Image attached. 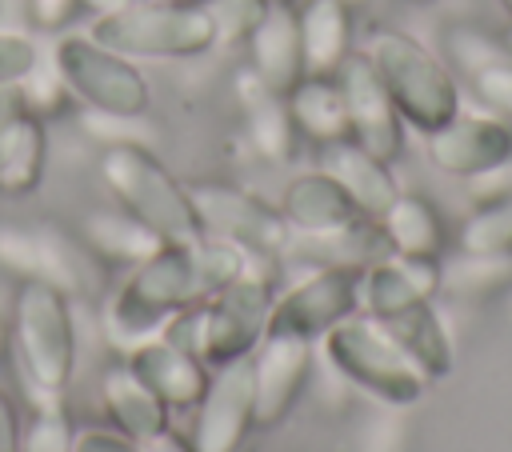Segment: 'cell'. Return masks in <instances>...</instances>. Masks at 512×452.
<instances>
[{"label": "cell", "mask_w": 512, "mask_h": 452, "mask_svg": "<svg viewBox=\"0 0 512 452\" xmlns=\"http://www.w3.org/2000/svg\"><path fill=\"white\" fill-rule=\"evenodd\" d=\"M96 396H100V408L108 416V428L124 432L128 440H148L172 424V408L124 360H116L100 372Z\"/></svg>", "instance_id": "20"}, {"label": "cell", "mask_w": 512, "mask_h": 452, "mask_svg": "<svg viewBox=\"0 0 512 452\" xmlns=\"http://www.w3.org/2000/svg\"><path fill=\"white\" fill-rule=\"evenodd\" d=\"M296 24L304 44V68L312 76H336V68L356 52V20L348 0H296Z\"/></svg>", "instance_id": "22"}, {"label": "cell", "mask_w": 512, "mask_h": 452, "mask_svg": "<svg viewBox=\"0 0 512 452\" xmlns=\"http://www.w3.org/2000/svg\"><path fill=\"white\" fill-rule=\"evenodd\" d=\"M80 240L88 244V252L100 260V264H112V268H132L140 260H148L164 240L140 224L132 212H124L120 204L112 208H96L84 216L80 224Z\"/></svg>", "instance_id": "25"}, {"label": "cell", "mask_w": 512, "mask_h": 452, "mask_svg": "<svg viewBox=\"0 0 512 452\" xmlns=\"http://www.w3.org/2000/svg\"><path fill=\"white\" fill-rule=\"evenodd\" d=\"M336 80H340V92H344V104H348V128H352V140L360 148H368L372 156L380 160H396L404 152V120L380 80V72L372 68V60L360 52H352L340 68H336Z\"/></svg>", "instance_id": "14"}, {"label": "cell", "mask_w": 512, "mask_h": 452, "mask_svg": "<svg viewBox=\"0 0 512 452\" xmlns=\"http://www.w3.org/2000/svg\"><path fill=\"white\" fill-rule=\"evenodd\" d=\"M280 280L244 272L240 280L224 284L220 292L204 296V332H200V356L208 368H224L236 360H248L260 340L268 336L272 320V300H276Z\"/></svg>", "instance_id": "8"}, {"label": "cell", "mask_w": 512, "mask_h": 452, "mask_svg": "<svg viewBox=\"0 0 512 452\" xmlns=\"http://www.w3.org/2000/svg\"><path fill=\"white\" fill-rule=\"evenodd\" d=\"M468 196L484 208V204H500V200H512V156H504L500 164L468 176Z\"/></svg>", "instance_id": "36"}, {"label": "cell", "mask_w": 512, "mask_h": 452, "mask_svg": "<svg viewBox=\"0 0 512 452\" xmlns=\"http://www.w3.org/2000/svg\"><path fill=\"white\" fill-rule=\"evenodd\" d=\"M428 160L448 176H476L504 156H512V128L500 116H464L456 112L444 128L428 132Z\"/></svg>", "instance_id": "16"}, {"label": "cell", "mask_w": 512, "mask_h": 452, "mask_svg": "<svg viewBox=\"0 0 512 452\" xmlns=\"http://www.w3.org/2000/svg\"><path fill=\"white\" fill-rule=\"evenodd\" d=\"M0 268L16 280H44L68 296H88L100 284V260L88 244L56 224H4L0 228Z\"/></svg>", "instance_id": "9"}, {"label": "cell", "mask_w": 512, "mask_h": 452, "mask_svg": "<svg viewBox=\"0 0 512 452\" xmlns=\"http://www.w3.org/2000/svg\"><path fill=\"white\" fill-rule=\"evenodd\" d=\"M360 276L356 264H316L288 288H276L268 332H288L320 344L340 320L360 312Z\"/></svg>", "instance_id": "10"}, {"label": "cell", "mask_w": 512, "mask_h": 452, "mask_svg": "<svg viewBox=\"0 0 512 452\" xmlns=\"http://www.w3.org/2000/svg\"><path fill=\"white\" fill-rule=\"evenodd\" d=\"M52 68L64 80L68 96L80 100L92 116L140 120L152 108V88L136 60L112 52L88 32H64L52 48Z\"/></svg>", "instance_id": "7"}, {"label": "cell", "mask_w": 512, "mask_h": 452, "mask_svg": "<svg viewBox=\"0 0 512 452\" xmlns=\"http://www.w3.org/2000/svg\"><path fill=\"white\" fill-rule=\"evenodd\" d=\"M244 52H248V72L260 84H268L272 92L288 96L308 76L300 24H296V4H268L260 24L252 28Z\"/></svg>", "instance_id": "18"}, {"label": "cell", "mask_w": 512, "mask_h": 452, "mask_svg": "<svg viewBox=\"0 0 512 452\" xmlns=\"http://www.w3.org/2000/svg\"><path fill=\"white\" fill-rule=\"evenodd\" d=\"M256 432V392H252V356L212 368L200 404L192 408L188 440L196 452H244Z\"/></svg>", "instance_id": "12"}, {"label": "cell", "mask_w": 512, "mask_h": 452, "mask_svg": "<svg viewBox=\"0 0 512 452\" xmlns=\"http://www.w3.org/2000/svg\"><path fill=\"white\" fill-rule=\"evenodd\" d=\"M460 248H472V252H512V200L484 204L460 228Z\"/></svg>", "instance_id": "31"}, {"label": "cell", "mask_w": 512, "mask_h": 452, "mask_svg": "<svg viewBox=\"0 0 512 452\" xmlns=\"http://www.w3.org/2000/svg\"><path fill=\"white\" fill-rule=\"evenodd\" d=\"M268 4H296V0H268Z\"/></svg>", "instance_id": "43"}, {"label": "cell", "mask_w": 512, "mask_h": 452, "mask_svg": "<svg viewBox=\"0 0 512 452\" xmlns=\"http://www.w3.org/2000/svg\"><path fill=\"white\" fill-rule=\"evenodd\" d=\"M88 4V12L96 16V12H108V8H120V4H128V0H84Z\"/></svg>", "instance_id": "41"}, {"label": "cell", "mask_w": 512, "mask_h": 452, "mask_svg": "<svg viewBox=\"0 0 512 452\" xmlns=\"http://www.w3.org/2000/svg\"><path fill=\"white\" fill-rule=\"evenodd\" d=\"M16 100H20L28 112H36L40 120H48V116H52V112H60L72 96H68L64 80L56 76V68H52V64H48V68L40 64L32 76H24V80L16 84Z\"/></svg>", "instance_id": "33"}, {"label": "cell", "mask_w": 512, "mask_h": 452, "mask_svg": "<svg viewBox=\"0 0 512 452\" xmlns=\"http://www.w3.org/2000/svg\"><path fill=\"white\" fill-rule=\"evenodd\" d=\"M76 452H144L140 440H128L116 428H76Z\"/></svg>", "instance_id": "38"}, {"label": "cell", "mask_w": 512, "mask_h": 452, "mask_svg": "<svg viewBox=\"0 0 512 452\" xmlns=\"http://www.w3.org/2000/svg\"><path fill=\"white\" fill-rule=\"evenodd\" d=\"M120 360H124L172 412H192V408L200 404L204 388H208V376H212V368L204 364L200 352H188V348H180V344H172V340H164V336H152V340L128 348Z\"/></svg>", "instance_id": "15"}, {"label": "cell", "mask_w": 512, "mask_h": 452, "mask_svg": "<svg viewBox=\"0 0 512 452\" xmlns=\"http://www.w3.org/2000/svg\"><path fill=\"white\" fill-rule=\"evenodd\" d=\"M240 92V116H244V136L252 144V152L264 164H288L300 148V132L292 124L288 100L280 92H272L268 84H260L248 68L236 80Z\"/></svg>", "instance_id": "21"}, {"label": "cell", "mask_w": 512, "mask_h": 452, "mask_svg": "<svg viewBox=\"0 0 512 452\" xmlns=\"http://www.w3.org/2000/svg\"><path fill=\"white\" fill-rule=\"evenodd\" d=\"M328 176H336L344 184V192L356 200V208L376 220L400 192L396 176H392V164L372 156L368 148H360L356 140H340V144H328L324 148V164H320Z\"/></svg>", "instance_id": "23"}, {"label": "cell", "mask_w": 512, "mask_h": 452, "mask_svg": "<svg viewBox=\"0 0 512 452\" xmlns=\"http://www.w3.org/2000/svg\"><path fill=\"white\" fill-rule=\"evenodd\" d=\"M48 164V128L8 88L0 108V196H28L40 188Z\"/></svg>", "instance_id": "19"}, {"label": "cell", "mask_w": 512, "mask_h": 452, "mask_svg": "<svg viewBox=\"0 0 512 452\" xmlns=\"http://www.w3.org/2000/svg\"><path fill=\"white\" fill-rule=\"evenodd\" d=\"M188 192H192V204L200 216V232L232 240L244 252L284 256L292 232L276 204H268L264 196H256L240 184H228V180H196V184H188Z\"/></svg>", "instance_id": "11"}, {"label": "cell", "mask_w": 512, "mask_h": 452, "mask_svg": "<svg viewBox=\"0 0 512 452\" xmlns=\"http://www.w3.org/2000/svg\"><path fill=\"white\" fill-rule=\"evenodd\" d=\"M380 324H384V328L392 332V340L424 368L428 380H436V376H444V372L452 368V340H448V332H444V324H440L432 300H416V304H408V308L384 316Z\"/></svg>", "instance_id": "27"}, {"label": "cell", "mask_w": 512, "mask_h": 452, "mask_svg": "<svg viewBox=\"0 0 512 452\" xmlns=\"http://www.w3.org/2000/svg\"><path fill=\"white\" fill-rule=\"evenodd\" d=\"M140 448H144V452H196V448H192V440H188V432H176L172 424H168L164 432H156V436L140 440Z\"/></svg>", "instance_id": "40"}, {"label": "cell", "mask_w": 512, "mask_h": 452, "mask_svg": "<svg viewBox=\"0 0 512 452\" xmlns=\"http://www.w3.org/2000/svg\"><path fill=\"white\" fill-rule=\"evenodd\" d=\"M196 300H204V284L192 240H164L108 288L100 304V332L124 356L128 348L160 336L164 324Z\"/></svg>", "instance_id": "1"}, {"label": "cell", "mask_w": 512, "mask_h": 452, "mask_svg": "<svg viewBox=\"0 0 512 452\" xmlns=\"http://www.w3.org/2000/svg\"><path fill=\"white\" fill-rule=\"evenodd\" d=\"M212 32H216V48H244L252 28L260 24L268 0H204Z\"/></svg>", "instance_id": "30"}, {"label": "cell", "mask_w": 512, "mask_h": 452, "mask_svg": "<svg viewBox=\"0 0 512 452\" xmlns=\"http://www.w3.org/2000/svg\"><path fill=\"white\" fill-rule=\"evenodd\" d=\"M88 36L128 60H196L216 48L204 0H128L96 12Z\"/></svg>", "instance_id": "4"}, {"label": "cell", "mask_w": 512, "mask_h": 452, "mask_svg": "<svg viewBox=\"0 0 512 452\" xmlns=\"http://www.w3.org/2000/svg\"><path fill=\"white\" fill-rule=\"evenodd\" d=\"M364 56L380 72L400 120L416 132H436L460 112V88L440 56H432L416 36L380 28L368 36Z\"/></svg>", "instance_id": "6"}, {"label": "cell", "mask_w": 512, "mask_h": 452, "mask_svg": "<svg viewBox=\"0 0 512 452\" xmlns=\"http://www.w3.org/2000/svg\"><path fill=\"white\" fill-rule=\"evenodd\" d=\"M416 4H428V0H416Z\"/></svg>", "instance_id": "44"}, {"label": "cell", "mask_w": 512, "mask_h": 452, "mask_svg": "<svg viewBox=\"0 0 512 452\" xmlns=\"http://www.w3.org/2000/svg\"><path fill=\"white\" fill-rule=\"evenodd\" d=\"M316 368V344L288 332H268L252 352V392H256V432L288 420L300 404Z\"/></svg>", "instance_id": "13"}, {"label": "cell", "mask_w": 512, "mask_h": 452, "mask_svg": "<svg viewBox=\"0 0 512 452\" xmlns=\"http://www.w3.org/2000/svg\"><path fill=\"white\" fill-rule=\"evenodd\" d=\"M388 252L400 256H440L444 248V224L428 196L420 192H396V200L376 216Z\"/></svg>", "instance_id": "26"}, {"label": "cell", "mask_w": 512, "mask_h": 452, "mask_svg": "<svg viewBox=\"0 0 512 452\" xmlns=\"http://www.w3.org/2000/svg\"><path fill=\"white\" fill-rule=\"evenodd\" d=\"M472 84H476V96H480L492 112L512 116V60H500V64L484 68L480 76H472Z\"/></svg>", "instance_id": "35"}, {"label": "cell", "mask_w": 512, "mask_h": 452, "mask_svg": "<svg viewBox=\"0 0 512 452\" xmlns=\"http://www.w3.org/2000/svg\"><path fill=\"white\" fill-rule=\"evenodd\" d=\"M8 340L32 400H64L76 376L72 296L44 280H16L8 304Z\"/></svg>", "instance_id": "2"}, {"label": "cell", "mask_w": 512, "mask_h": 452, "mask_svg": "<svg viewBox=\"0 0 512 452\" xmlns=\"http://www.w3.org/2000/svg\"><path fill=\"white\" fill-rule=\"evenodd\" d=\"M20 428H24V412H20V404L0 388V452H16V448H20Z\"/></svg>", "instance_id": "39"}, {"label": "cell", "mask_w": 512, "mask_h": 452, "mask_svg": "<svg viewBox=\"0 0 512 452\" xmlns=\"http://www.w3.org/2000/svg\"><path fill=\"white\" fill-rule=\"evenodd\" d=\"M40 68V48L28 32L16 28H0V92L16 88L24 76H32Z\"/></svg>", "instance_id": "34"}, {"label": "cell", "mask_w": 512, "mask_h": 452, "mask_svg": "<svg viewBox=\"0 0 512 452\" xmlns=\"http://www.w3.org/2000/svg\"><path fill=\"white\" fill-rule=\"evenodd\" d=\"M28 12L36 20V28H48V32H60L68 28L76 16L88 12L84 0H28Z\"/></svg>", "instance_id": "37"}, {"label": "cell", "mask_w": 512, "mask_h": 452, "mask_svg": "<svg viewBox=\"0 0 512 452\" xmlns=\"http://www.w3.org/2000/svg\"><path fill=\"white\" fill-rule=\"evenodd\" d=\"M96 172H100L112 204L132 212L160 240H196L200 236V216H196L188 184L148 144L112 140L100 152Z\"/></svg>", "instance_id": "3"}, {"label": "cell", "mask_w": 512, "mask_h": 452, "mask_svg": "<svg viewBox=\"0 0 512 452\" xmlns=\"http://www.w3.org/2000/svg\"><path fill=\"white\" fill-rule=\"evenodd\" d=\"M512 284V252L460 248L440 264V288L452 296H488Z\"/></svg>", "instance_id": "28"}, {"label": "cell", "mask_w": 512, "mask_h": 452, "mask_svg": "<svg viewBox=\"0 0 512 452\" xmlns=\"http://www.w3.org/2000/svg\"><path fill=\"white\" fill-rule=\"evenodd\" d=\"M320 352L328 360V368L368 392L372 400L388 404V408H408L412 400H420V392L428 388V376L424 368L392 340V332L368 316V312H356L348 320H340L324 340H320Z\"/></svg>", "instance_id": "5"}, {"label": "cell", "mask_w": 512, "mask_h": 452, "mask_svg": "<svg viewBox=\"0 0 512 452\" xmlns=\"http://www.w3.org/2000/svg\"><path fill=\"white\" fill-rule=\"evenodd\" d=\"M276 208H280L292 236H328V232H340V228H352V224L368 220L356 208V200L344 192V184L336 176H328L324 168L292 176L284 184Z\"/></svg>", "instance_id": "17"}, {"label": "cell", "mask_w": 512, "mask_h": 452, "mask_svg": "<svg viewBox=\"0 0 512 452\" xmlns=\"http://www.w3.org/2000/svg\"><path fill=\"white\" fill-rule=\"evenodd\" d=\"M16 452H76V424L64 400H32Z\"/></svg>", "instance_id": "29"}, {"label": "cell", "mask_w": 512, "mask_h": 452, "mask_svg": "<svg viewBox=\"0 0 512 452\" xmlns=\"http://www.w3.org/2000/svg\"><path fill=\"white\" fill-rule=\"evenodd\" d=\"M284 100H288V112H292V124H296L300 140L320 144V148L352 140L348 104H344V92H340L336 76H312L308 72Z\"/></svg>", "instance_id": "24"}, {"label": "cell", "mask_w": 512, "mask_h": 452, "mask_svg": "<svg viewBox=\"0 0 512 452\" xmlns=\"http://www.w3.org/2000/svg\"><path fill=\"white\" fill-rule=\"evenodd\" d=\"M500 4H504V12H508V16H512V0H500Z\"/></svg>", "instance_id": "42"}, {"label": "cell", "mask_w": 512, "mask_h": 452, "mask_svg": "<svg viewBox=\"0 0 512 452\" xmlns=\"http://www.w3.org/2000/svg\"><path fill=\"white\" fill-rule=\"evenodd\" d=\"M448 56H452L468 76H480L484 68L508 60L504 48H500L492 36H484L480 28H452V32H448Z\"/></svg>", "instance_id": "32"}]
</instances>
